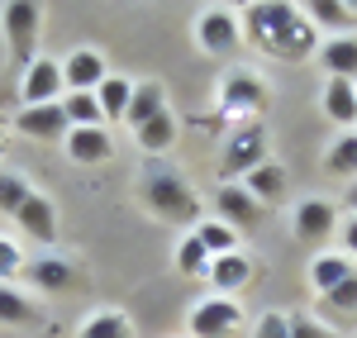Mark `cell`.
Returning <instances> with one entry per match:
<instances>
[{"mask_svg":"<svg viewBox=\"0 0 357 338\" xmlns=\"http://www.w3.org/2000/svg\"><path fill=\"white\" fill-rule=\"evenodd\" d=\"M248 24L252 38L276 57H305L314 48V24H305L291 5H248Z\"/></svg>","mask_w":357,"mask_h":338,"instance_id":"cell-1","label":"cell"},{"mask_svg":"<svg viewBox=\"0 0 357 338\" xmlns=\"http://www.w3.org/2000/svg\"><path fill=\"white\" fill-rule=\"evenodd\" d=\"M143 200H148V210L158 220H167V224H186V229L200 224V200H195V191L176 171H148L143 176Z\"/></svg>","mask_w":357,"mask_h":338,"instance_id":"cell-2","label":"cell"},{"mask_svg":"<svg viewBox=\"0 0 357 338\" xmlns=\"http://www.w3.org/2000/svg\"><path fill=\"white\" fill-rule=\"evenodd\" d=\"M38 29H43V5H33V0H10V5H0V33H5V43H10V67H15L20 77L33 67Z\"/></svg>","mask_w":357,"mask_h":338,"instance_id":"cell-3","label":"cell"},{"mask_svg":"<svg viewBox=\"0 0 357 338\" xmlns=\"http://www.w3.org/2000/svg\"><path fill=\"white\" fill-rule=\"evenodd\" d=\"M262 162H267V129L248 124V129H238L234 139L224 143L220 171H224V176H248V171L262 167Z\"/></svg>","mask_w":357,"mask_h":338,"instance_id":"cell-4","label":"cell"},{"mask_svg":"<svg viewBox=\"0 0 357 338\" xmlns=\"http://www.w3.org/2000/svg\"><path fill=\"white\" fill-rule=\"evenodd\" d=\"M243 324V310L229 300V295H210L191 310V334L195 338H229Z\"/></svg>","mask_w":357,"mask_h":338,"instance_id":"cell-5","label":"cell"},{"mask_svg":"<svg viewBox=\"0 0 357 338\" xmlns=\"http://www.w3.org/2000/svg\"><path fill=\"white\" fill-rule=\"evenodd\" d=\"M62 91H67L62 86V62H48V57H33V67L20 77V100L24 105H57Z\"/></svg>","mask_w":357,"mask_h":338,"instance_id":"cell-6","label":"cell"},{"mask_svg":"<svg viewBox=\"0 0 357 338\" xmlns=\"http://www.w3.org/2000/svg\"><path fill=\"white\" fill-rule=\"evenodd\" d=\"M15 124H20L24 139H38V143H62L67 134H72V124H67L62 105H20Z\"/></svg>","mask_w":357,"mask_h":338,"instance_id":"cell-7","label":"cell"},{"mask_svg":"<svg viewBox=\"0 0 357 338\" xmlns=\"http://www.w3.org/2000/svg\"><path fill=\"white\" fill-rule=\"evenodd\" d=\"M215 210H220V220L234 229V233H243V229H257V224H262V205L248 196L238 181H224L220 191H215Z\"/></svg>","mask_w":357,"mask_h":338,"instance_id":"cell-8","label":"cell"},{"mask_svg":"<svg viewBox=\"0 0 357 338\" xmlns=\"http://www.w3.org/2000/svg\"><path fill=\"white\" fill-rule=\"evenodd\" d=\"M195 38H200V48L210 57H229L238 48V20L229 15V10H205L200 20H195Z\"/></svg>","mask_w":357,"mask_h":338,"instance_id":"cell-9","label":"cell"},{"mask_svg":"<svg viewBox=\"0 0 357 338\" xmlns=\"http://www.w3.org/2000/svg\"><path fill=\"white\" fill-rule=\"evenodd\" d=\"M291 229H296V238H301V243L319 248L333 229H338V210H333L329 200H301V205H296V220H291Z\"/></svg>","mask_w":357,"mask_h":338,"instance_id":"cell-10","label":"cell"},{"mask_svg":"<svg viewBox=\"0 0 357 338\" xmlns=\"http://www.w3.org/2000/svg\"><path fill=\"white\" fill-rule=\"evenodd\" d=\"M62 148H67V158H72L77 167H100V162H110L114 139L105 134V124H100V129H72V134L62 139Z\"/></svg>","mask_w":357,"mask_h":338,"instance_id":"cell-11","label":"cell"},{"mask_svg":"<svg viewBox=\"0 0 357 338\" xmlns=\"http://www.w3.org/2000/svg\"><path fill=\"white\" fill-rule=\"evenodd\" d=\"M105 77H110L105 72V57L96 53V48H77L72 57H62V86L67 91H96Z\"/></svg>","mask_w":357,"mask_h":338,"instance_id":"cell-12","label":"cell"},{"mask_svg":"<svg viewBox=\"0 0 357 338\" xmlns=\"http://www.w3.org/2000/svg\"><path fill=\"white\" fill-rule=\"evenodd\" d=\"M15 220H20V229H24L29 238H38V243H53L57 238V210L48 196H33L29 191V200L15 210Z\"/></svg>","mask_w":357,"mask_h":338,"instance_id":"cell-13","label":"cell"},{"mask_svg":"<svg viewBox=\"0 0 357 338\" xmlns=\"http://www.w3.org/2000/svg\"><path fill=\"white\" fill-rule=\"evenodd\" d=\"M220 100L229 105V110H267L272 91L257 82V77H248V72H234V77L220 86Z\"/></svg>","mask_w":357,"mask_h":338,"instance_id":"cell-14","label":"cell"},{"mask_svg":"<svg viewBox=\"0 0 357 338\" xmlns=\"http://www.w3.org/2000/svg\"><path fill=\"white\" fill-rule=\"evenodd\" d=\"M238 186H243V191H248L252 200H257V205H276V200L286 196V171H281V167L272 162V158H267L262 167H252V171H248Z\"/></svg>","mask_w":357,"mask_h":338,"instance_id":"cell-15","label":"cell"},{"mask_svg":"<svg viewBox=\"0 0 357 338\" xmlns=\"http://www.w3.org/2000/svg\"><path fill=\"white\" fill-rule=\"evenodd\" d=\"M324 114H329L333 124L353 129L357 124V86L343 82V77H329V86H324Z\"/></svg>","mask_w":357,"mask_h":338,"instance_id":"cell-16","label":"cell"},{"mask_svg":"<svg viewBox=\"0 0 357 338\" xmlns=\"http://www.w3.org/2000/svg\"><path fill=\"white\" fill-rule=\"evenodd\" d=\"M319 62H324V72L329 77H343V82H357V38L348 33H338V38H329L324 48H319Z\"/></svg>","mask_w":357,"mask_h":338,"instance_id":"cell-17","label":"cell"},{"mask_svg":"<svg viewBox=\"0 0 357 338\" xmlns=\"http://www.w3.org/2000/svg\"><path fill=\"white\" fill-rule=\"evenodd\" d=\"M0 324H10V329H38L43 314H38V305H33L29 295L10 291V286H0Z\"/></svg>","mask_w":357,"mask_h":338,"instance_id":"cell-18","label":"cell"},{"mask_svg":"<svg viewBox=\"0 0 357 338\" xmlns=\"http://www.w3.org/2000/svg\"><path fill=\"white\" fill-rule=\"evenodd\" d=\"M57 105H62V114H67V124H72V129H100V124H105L96 91H72V95H67V100H57Z\"/></svg>","mask_w":357,"mask_h":338,"instance_id":"cell-19","label":"cell"},{"mask_svg":"<svg viewBox=\"0 0 357 338\" xmlns=\"http://www.w3.org/2000/svg\"><path fill=\"white\" fill-rule=\"evenodd\" d=\"M353 277V262L343 253H329V257H314V267H310V282H314V291L319 295H329V291H338V286Z\"/></svg>","mask_w":357,"mask_h":338,"instance_id":"cell-20","label":"cell"},{"mask_svg":"<svg viewBox=\"0 0 357 338\" xmlns=\"http://www.w3.org/2000/svg\"><path fill=\"white\" fill-rule=\"evenodd\" d=\"M248 277H252V262H248L243 253H224L210 262V282H215V291H238V286H248Z\"/></svg>","mask_w":357,"mask_h":338,"instance_id":"cell-21","label":"cell"},{"mask_svg":"<svg viewBox=\"0 0 357 338\" xmlns=\"http://www.w3.org/2000/svg\"><path fill=\"white\" fill-rule=\"evenodd\" d=\"M29 277H33V286H38V291H57V295L77 286V272H72L67 262H57V257H38V262L29 267Z\"/></svg>","mask_w":357,"mask_h":338,"instance_id":"cell-22","label":"cell"},{"mask_svg":"<svg viewBox=\"0 0 357 338\" xmlns=\"http://www.w3.org/2000/svg\"><path fill=\"white\" fill-rule=\"evenodd\" d=\"M162 110H167V105H162V86L143 82V86H134V95H129V114H124V119H129L134 129H143L153 114H162Z\"/></svg>","mask_w":357,"mask_h":338,"instance_id":"cell-23","label":"cell"},{"mask_svg":"<svg viewBox=\"0 0 357 338\" xmlns=\"http://www.w3.org/2000/svg\"><path fill=\"white\" fill-rule=\"evenodd\" d=\"M129 95H134V82H124V77H105L96 86V100H100L105 119H124L129 114Z\"/></svg>","mask_w":357,"mask_h":338,"instance_id":"cell-24","label":"cell"},{"mask_svg":"<svg viewBox=\"0 0 357 338\" xmlns=\"http://www.w3.org/2000/svg\"><path fill=\"white\" fill-rule=\"evenodd\" d=\"M134 134H138V148H143V153H167V148L176 143V119L162 110V114H153L143 129H134Z\"/></svg>","mask_w":357,"mask_h":338,"instance_id":"cell-25","label":"cell"},{"mask_svg":"<svg viewBox=\"0 0 357 338\" xmlns=\"http://www.w3.org/2000/svg\"><path fill=\"white\" fill-rule=\"evenodd\" d=\"M195 238L205 243V253L210 257H224V253H238V233L224 224V220H200V224L191 229Z\"/></svg>","mask_w":357,"mask_h":338,"instance_id":"cell-26","label":"cell"},{"mask_svg":"<svg viewBox=\"0 0 357 338\" xmlns=\"http://www.w3.org/2000/svg\"><path fill=\"white\" fill-rule=\"evenodd\" d=\"M210 262H215V257L205 253V243H200L195 233H186V238L176 243V267H181V277H210Z\"/></svg>","mask_w":357,"mask_h":338,"instance_id":"cell-27","label":"cell"},{"mask_svg":"<svg viewBox=\"0 0 357 338\" xmlns=\"http://www.w3.org/2000/svg\"><path fill=\"white\" fill-rule=\"evenodd\" d=\"M82 338H134V334H129V319L119 310H100L82 324Z\"/></svg>","mask_w":357,"mask_h":338,"instance_id":"cell-28","label":"cell"},{"mask_svg":"<svg viewBox=\"0 0 357 338\" xmlns=\"http://www.w3.org/2000/svg\"><path fill=\"white\" fill-rule=\"evenodd\" d=\"M324 167L333 176H357V134H343V139L333 143L329 153H324Z\"/></svg>","mask_w":357,"mask_h":338,"instance_id":"cell-29","label":"cell"},{"mask_svg":"<svg viewBox=\"0 0 357 338\" xmlns=\"http://www.w3.org/2000/svg\"><path fill=\"white\" fill-rule=\"evenodd\" d=\"M305 20H314V24H324V29H348L353 24V10L338 5V0H310L305 5Z\"/></svg>","mask_w":357,"mask_h":338,"instance_id":"cell-30","label":"cell"},{"mask_svg":"<svg viewBox=\"0 0 357 338\" xmlns=\"http://www.w3.org/2000/svg\"><path fill=\"white\" fill-rule=\"evenodd\" d=\"M324 300V310L329 314H343V319H357V272L348 277V282L338 286V291H329V295H319Z\"/></svg>","mask_w":357,"mask_h":338,"instance_id":"cell-31","label":"cell"},{"mask_svg":"<svg viewBox=\"0 0 357 338\" xmlns=\"http://www.w3.org/2000/svg\"><path fill=\"white\" fill-rule=\"evenodd\" d=\"M29 200V181L20 171H0V215H15Z\"/></svg>","mask_w":357,"mask_h":338,"instance_id":"cell-32","label":"cell"},{"mask_svg":"<svg viewBox=\"0 0 357 338\" xmlns=\"http://www.w3.org/2000/svg\"><path fill=\"white\" fill-rule=\"evenodd\" d=\"M286 319H291V338H338L319 319H305V314H286Z\"/></svg>","mask_w":357,"mask_h":338,"instance_id":"cell-33","label":"cell"},{"mask_svg":"<svg viewBox=\"0 0 357 338\" xmlns=\"http://www.w3.org/2000/svg\"><path fill=\"white\" fill-rule=\"evenodd\" d=\"M252 338H291V319H286V314H262L257 329H252Z\"/></svg>","mask_w":357,"mask_h":338,"instance_id":"cell-34","label":"cell"},{"mask_svg":"<svg viewBox=\"0 0 357 338\" xmlns=\"http://www.w3.org/2000/svg\"><path fill=\"white\" fill-rule=\"evenodd\" d=\"M20 267H24V257H20V248H15L10 238H0V286L10 282V277H15Z\"/></svg>","mask_w":357,"mask_h":338,"instance_id":"cell-35","label":"cell"},{"mask_svg":"<svg viewBox=\"0 0 357 338\" xmlns=\"http://www.w3.org/2000/svg\"><path fill=\"white\" fill-rule=\"evenodd\" d=\"M343 248H348V253H357V220H348V224H343Z\"/></svg>","mask_w":357,"mask_h":338,"instance_id":"cell-36","label":"cell"},{"mask_svg":"<svg viewBox=\"0 0 357 338\" xmlns=\"http://www.w3.org/2000/svg\"><path fill=\"white\" fill-rule=\"evenodd\" d=\"M348 205H353V210H357V181H353V186H348Z\"/></svg>","mask_w":357,"mask_h":338,"instance_id":"cell-37","label":"cell"},{"mask_svg":"<svg viewBox=\"0 0 357 338\" xmlns=\"http://www.w3.org/2000/svg\"><path fill=\"white\" fill-rule=\"evenodd\" d=\"M0 153H5V139H0Z\"/></svg>","mask_w":357,"mask_h":338,"instance_id":"cell-38","label":"cell"},{"mask_svg":"<svg viewBox=\"0 0 357 338\" xmlns=\"http://www.w3.org/2000/svg\"><path fill=\"white\" fill-rule=\"evenodd\" d=\"M353 86H357V82H353Z\"/></svg>","mask_w":357,"mask_h":338,"instance_id":"cell-39","label":"cell"}]
</instances>
